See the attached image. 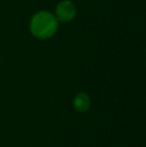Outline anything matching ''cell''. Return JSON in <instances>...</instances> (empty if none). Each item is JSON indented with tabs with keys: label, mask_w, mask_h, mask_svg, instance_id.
Here are the masks:
<instances>
[{
	"label": "cell",
	"mask_w": 146,
	"mask_h": 147,
	"mask_svg": "<svg viewBox=\"0 0 146 147\" xmlns=\"http://www.w3.org/2000/svg\"><path fill=\"white\" fill-rule=\"evenodd\" d=\"M56 15L59 21L69 22L76 15V7L70 1H64L59 4L56 9Z\"/></svg>",
	"instance_id": "cell-2"
},
{
	"label": "cell",
	"mask_w": 146,
	"mask_h": 147,
	"mask_svg": "<svg viewBox=\"0 0 146 147\" xmlns=\"http://www.w3.org/2000/svg\"><path fill=\"white\" fill-rule=\"evenodd\" d=\"M57 20L53 15L48 12H40L34 16L31 21L32 33L42 39L52 36L57 30Z\"/></svg>",
	"instance_id": "cell-1"
},
{
	"label": "cell",
	"mask_w": 146,
	"mask_h": 147,
	"mask_svg": "<svg viewBox=\"0 0 146 147\" xmlns=\"http://www.w3.org/2000/svg\"><path fill=\"white\" fill-rule=\"evenodd\" d=\"M76 108L79 110H85L89 108V97L84 94H80L75 101Z\"/></svg>",
	"instance_id": "cell-3"
}]
</instances>
